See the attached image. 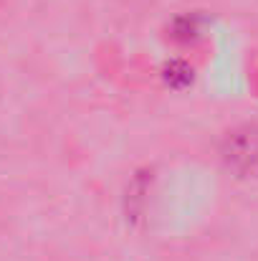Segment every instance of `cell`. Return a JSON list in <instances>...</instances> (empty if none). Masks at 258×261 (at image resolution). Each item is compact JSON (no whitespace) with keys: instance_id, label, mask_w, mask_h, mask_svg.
Listing matches in <instances>:
<instances>
[{"instance_id":"1","label":"cell","mask_w":258,"mask_h":261,"mask_svg":"<svg viewBox=\"0 0 258 261\" xmlns=\"http://www.w3.org/2000/svg\"><path fill=\"white\" fill-rule=\"evenodd\" d=\"M218 160L238 180H258V122L228 127L218 140Z\"/></svg>"}]
</instances>
